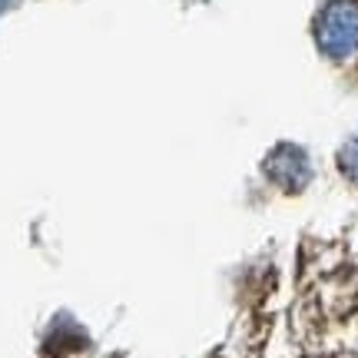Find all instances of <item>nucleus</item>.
<instances>
[{
  "label": "nucleus",
  "instance_id": "1",
  "mask_svg": "<svg viewBox=\"0 0 358 358\" xmlns=\"http://www.w3.org/2000/svg\"><path fill=\"white\" fill-rule=\"evenodd\" d=\"M315 43L329 60L358 53V0H329L315 17Z\"/></svg>",
  "mask_w": 358,
  "mask_h": 358
},
{
  "label": "nucleus",
  "instance_id": "2",
  "mask_svg": "<svg viewBox=\"0 0 358 358\" xmlns=\"http://www.w3.org/2000/svg\"><path fill=\"white\" fill-rule=\"evenodd\" d=\"M266 173L285 192H299L312 182V163L299 146H275L266 159Z\"/></svg>",
  "mask_w": 358,
  "mask_h": 358
},
{
  "label": "nucleus",
  "instance_id": "3",
  "mask_svg": "<svg viewBox=\"0 0 358 358\" xmlns=\"http://www.w3.org/2000/svg\"><path fill=\"white\" fill-rule=\"evenodd\" d=\"M338 169L358 186V136L342 143V150H338Z\"/></svg>",
  "mask_w": 358,
  "mask_h": 358
},
{
  "label": "nucleus",
  "instance_id": "4",
  "mask_svg": "<svg viewBox=\"0 0 358 358\" xmlns=\"http://www.w3.org/2000/svg\"><path fill=\"white\" fill-rule=\"evenodd\" d=\"M3 7H7V0H0V10H3Z\"/></svg>",
  "mask_w": 358,
  "mask_h": 358
}]
</instances>
